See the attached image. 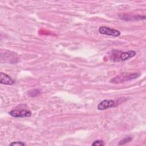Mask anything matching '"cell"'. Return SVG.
Segmentation results:
<instances>
[{
    "label": "cell",
    "mask_w": 146,
    "mask_h": 146,
    "mask_svg": "<svg viewBox=\"0 0 146 146\" xmlns=\"http://www.w3.org/2000/svg\"><path fill=\"white\" fill-rule=\"evenodd\" d=\"M9 145H25V144L23 141H13L9 144Z\"/></svg>",
    "instance_id": "obj_9"
},
{
    "label": "cell",
    "mask_w": 146,
    "mask_h": 146,
    "mask_svg": "<svg viewBox=\"0 0 146 146\" xmlns=\"http://www.w3.org/2000/svg\"><path fill=\"white\" fill-rule=\"evenodd\" d=\"M132 140V137H130V136H127L124 138H123V139H121L119 143H118L119 145H123V144H125L129 141H131V140Z\"/></svg>",
    "instance_id": "obj_7"
},
{
    "label": "cell",
    "mask_w": 146,
    "mask_h": 146,
    "mask_svg": "<svg viewBox=\"0 0 146 146\" xmlns=\"http://www.w3.org/2000/svg\"><path fill=\"white\" fill-rule=\"evenodd\" d=\"M115 102L112 99H104L101 101L98 105L97 108L99 110H104L114 107Z\"/></svg>",
    "instance_id": "obj_4"
},
{
    "label": "cell",
    "mask_w": 146,
    "mask_h": 146,
    "mask_svg": "<svg viewBox=\"0 0 146 146\" xmlns=\"http://www.w3.org/2000/svg\"><path fill=\"white\" fill-rule=\"evenodd\" d=\"M98 31L100 34L105 35L112 36L114 37H117L120 35V32L119 30L114 29H111L107 26L99 27Z\"/></svg>",
    "instance_id": "obj_3"
},
{
    "label": "cell",
    "mask_w": 146,
    "mask_h": 146,
    "mask_svg": "<svg viewBox=\"0 0 146 146\" xmlns=\"http://www.w3.org/2000/svg\"><path fill=\"white\" fill-rule=\"evenodd\" d=\"M140 76L139 72H134V73H121L120 75H118L114 78H113L110 82L113 83H124L127 81H129L132 79H136Z\"/></svg>",
    "instance_id": "obj_1"
},
{
    "label": "cell",
    "mask_w": 146,
    "mask_h": 146,
    "mask_svg": "<svg viewBox=\"0 0 146 146\" xmlns=\"http://www.w3.org/2000/svg\"><path fill=\"white\" fill-rule=\"evenodd\" d=\"M104 143L102 140H97L93 142L92 144V146H103L104 145Z\"/></svg>",
    "instance_id": "obj_8"
},
{
    "label": "cell",
    "mask_w": 146,
    "mask_h": 146,
    "mask_svg": "<svg viewBox=\"0 0 146 146\" xmlns=\"http://www.w3.org/2000/svg\"><path fill=\"white\" fill-rule=\"evenodd\" d=\"M136 52L134 50H129L127 51H121L119 55V59L120 60H126L132 57H133L136 55Z\"/></svg>",
    "instance_id": "obj_6"
},
{
    "label": "cell",
    "mask_w": 146,
    "mask_h": 146,
    "mask_svg": "<svg viewBox=\"0 0 146 146\" xmlns=\"http://www.w3.org/2000/svg\"><path fill=\"white\" fill-rule=\"evenodd\" d=\"M14 80L5 73H0V83L5 85H12L14 83Z\"/></svg>",
    "instance_id": "obj_5"
},
{
    "label": "cell",
    "mask_w": 146,
    "mask_h": 146,
    "mask_svg": "<svg viewBox=\"0 0 146 146\" xmlns=\"http://www.w3.org/2000/svg\"><path fill=\"white\" fill-rule=\"evenodd\" d=\"M9 114L14 117H30L31 115V112L27 109L18 108L10 111Z\"/></svg>",
    "instance_id": "obj_2"
}]
</instances>
